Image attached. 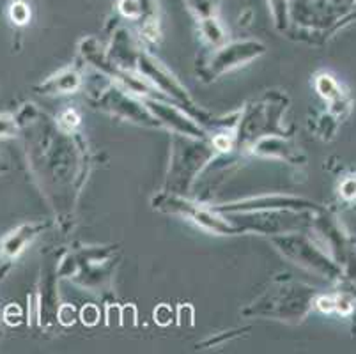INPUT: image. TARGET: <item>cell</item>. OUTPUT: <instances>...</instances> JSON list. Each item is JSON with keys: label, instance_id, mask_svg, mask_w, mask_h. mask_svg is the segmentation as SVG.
Returning a JSON list of instances; mask_svg holds the SVG:
<instances>
[{"label": "cell", "instance_id": "obj_1", "mask_svg": "<svg viewBox=\"0 0 356 354\" xmlns=\"http://www.w3.org/2000/svg\"><path fill=\"white\" fill-rule=\"evenodd\" d=\"M186 4H188L190 11L202 18H209L216 11V0H186Z\"/></svg>", "mask_w": 356, "mask_h": 354}, {"label": "cell", "instance_id": "obj_2", "mask_svg": "<svg viewBox=\"0 0 356 354\" xmlns=\"http://www.w3.org/2000/svg\"><path fill=\"white\" fill-rule=\"evenodd\" d=\"M29 15H31V13H29V8L24 4V2H16V4H13L11 16L16 24H25V22L29 19Z\"/></svg>", "mask_w": 356, "mask_h": 354}, {"label": "cell", "instance_id": "obj_3", "mask_svg": "<svg viewBox=\"0 0 356 354\" xmlns=\"http://www.w3.org/2000/svg\"><path fill=\"white\" fill-rule=\"evenodd\" d=\"M121 11L129 18H135L142 13L140 2L138 0H121Z\"/></svg>", "mask_w": 356, "mask_h": 354}, {"label": "cell", "instance_id": "obj_4", "mask_svg": "<svg viewBox=\"0 0 356 354\" xmlns=\"http://www.w3.org/2000/svg\"><path fill=\"white\" fill-rule=\"evenodd\" d=\"M4 319L8 321L9 324H18L22 319V310L16 305H9L6 308V314H4Z\"/></svg>", "mask_w": 356, "mask_h": 354}, {"label": "cell", "instance_id": "obj_5", "mask_svg": "<svg viewBox=\"0 0 356 354\" xmlns=\"http://www.w3.org/2000/svg\"><path fill=\"white\" fill-rule=\"evenodd\" d=\"M317 305H319L323 312H332L335 308V301L332 298H321V300L317 301Z\"/></svg>", "mask_w": 356, "mask_h": 354}, {"label": "cell", "instance_id": "obj_6", "mask_svg": "<svg viewBox=\"0 0 356 354\" xmlns=\"http://www.w3.org/2000/svg\"><path fill=\"white\" fill-rule=\"evenodd\" d=\"M342 193L346 195V197H355L356 195V181H348V183L344 184V186H342Z\"/></svg>", "mask_w": 356, "mask_h": 354}, {"label": "cell", "instance_id": "obj_7", "mask_svg": "<svg viewBox=\"0 0 356 354\" xmlns=\"http://www.w3.org/2000/svg\"><path fill=\"white\" fill-rule=\"evenodd\" d=\"M271 6H273L275 13H277L278 16L284 15V0H270Z\"/></svg>", "mask_w": 356, "mask_h": 354}, {"label": "cell", "instance_id": "obj_8", "mask_svg": "<svg viewBox=\"0 0 356 354\" xmlns=\"http://www.w3.org/2000/svg\"><path fill=\"white\" fill-rule=\"evenodd\" d=\"M9 133H13V126L8 121L0 119V135H9Z\"/></svg>", "mask_w": 356, "mask_h": 354}]
</instances>
